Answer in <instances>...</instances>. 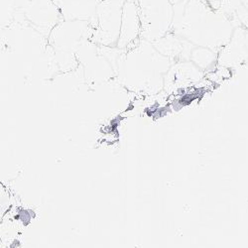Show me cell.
Here are the masks:
<instances>
[{
  "instance_id": "obj_11",
  "label": "cell",
  "mask_w": 248,
  "mask_h": 248,
  "mask_svg": "<svg viewBox=\"0 0 248 248\" xmlns=\"http://www.w3.org/2000/svg\"><path fill=\"white\" fill-rule=\"evenodd\" d=\"M153 44L162 55L169 58L173 63L179 61H190L191 53L195 47V45L172 32H169Z\"/></svg>"
},
{
  "instance_id": "obj_9",
  "label": "cell",
  "mask_w": 248,
  "mask_h": 248,
  "mask_svg": "<svg viewBox=\"0 0 248 248\" xmlns=\"http://www.w3.org/2000/svg\"><path fill=\"white\" fill-rule=\"evenodd\" d=\"M141 38V22L137 0H127L122 7L120 36L116 48L125 50Z\"/></svg>"
},
{
  "instance_id": "obj_10",
  "label": "cell",
  "mask_w": 248,
  "mask_h": 248,
  "mask_svg": "<svg viewBox=\"0 0 248 248\" xmlns=\"http://www.w3.org/2000/svg\"><path fill=\"white\" fill-rule=\"evenodd\" d=\"M65 21L93 23L96 10L102 0H53Z\"/></svg>"
},
{
  "instance_id": "obj_4",
  "label": "cell",
  "mask_w": 248,
  "mask_h": 248,
  "mask_svg": "<svg viewBox=\"0 0 248 248\" xmlns=\"http://www.w3.org/2000/svg\"><path fill=\"white\" fill-rule=\"evenodd\" d=\"M121 50L97 45L92 41L80 48L77 54L78 64L84 67L85 78L91 87L115 78L117 59Z\"/></svg>"
},
{
  "instance_id": "obj_13",
  "label": "cell",
  "mask_w": 248,
  "mask_h": 248,
  "mask_svg": "<svg viewBox=\"0 0 248 248\" xmlns=\"http://www.w3.org/2000/svg\"><path fill=\"white\" fill-rule=\"evenodd\" d=\"M169 1L172 3L173 6H175V5H178V4L182 3V2H184L185 0H169Z\"/></svg>"
},
{
  "instance_id": "obj_3",
  "label": "cell",
  "mask_w": 248,
  "mask_h": 248,
  "mask_svg": "<svg viewBox=\"0 0 248 248\" xmlns=\"http://www.w3.org/2000/svg\"><path fill=\"white\" fill-rule=\"evenodd\" d=\"M93 28L89 21H62L49 35V44L61 71L74 70L78 64L77 54L92 39Z\"/></svg>"
},
{
  "instance_id": "obj_12",
  "label": "cell",
  "mask_w": 248,
  "mask_h": 248,
  "mask_svg": "<svg viewBox=\"0 0 248 248\" xmlns=\"http://www.w3.org/2000/svg\"><path fill=\"white\" fill-rule=\"evenodd\" d=\"M190 61L202 71H208L216 64L217 52L208 48L195 46L191 53Z\"/></svg>"
},
{
  "instance_id": "obj_14",
  "label": "cell",
  "mask_w": 248,
  "mask_h": 248,
  "mask_svg": "<svg viewBox=\"0 0 248 248\" xmlns=\"http://www.w3.org/2000/svg\"><path fill=\"white\" fill-rule=\"evenodd\" d=\"M209 1H212V2H221V1H224V0H209Z\"/></svg>"
},
{
  "instance_id": "obj_8",
  "label": "cell",
  "mask_w": 248,
  "mask_h": 248,
  "mask_svg": "<svg viewBox=\"0 0 248 248\" xmlns=\"http://www.w3.org/2000/svg\"><path fill=\"white\" fill-rule=\"evenodd\" d=\"M202 71L191 61H179L164 78V90L174 93L195 86L202 78Z\"/></svg>"
},
{
  "instance_id": "obj_1",
  "label": "cell",
  "mask_w": 248,
  "mask_h": 248,
  "mask_svg": "<svg viewBox=\"0 0 248 248\" xmlns=\"http://www.w3.org/2000/svg\"><path fill=\"white\" fill-rule=\"evenodd\" d=\"M170 32L197 47L217 52L231 42L232 24L209 0H185L174 6Z\"/></svg>"
},
{
  "instance_id": "obj_2",
  "label": "cell",
  "mask_w": 248,
  "mask_h": 248,
  "mask_svg": "<svg viewBox=\"0 0 248 248\" xmlns=\"http://www.w3.org/2000/svg\"><path fill=\"white\" fill-rule=\"evenodd\" d=\"M174 63L152 42L140 38L121 50L116 66L118 84L133 93L155 94L164 89V78Z\"/></svg>"
},
{
  "instance_id": "obj_15",
  "label": "cell",
  "mask_w": 248,
  "mask_h": 248,
  "mask_svg": "<svg viewBox=\"0 0 248 248\" xmlns=\"http://www.w3.org/2000/svg\"><path fill=\"white\" fill-rule=\"evenodd\" d=\"M113 1H119V2H121V3H124V2H126L127 0H113Z\"/></svg>"
},
{
  "instance_id": "obj_6",
  "label": "cell",
  "mask_w": 248,
  "mask_h": 248,
  "mask_svg": "<svg viewBox=\"0 0 248 248\" xmlns=\"http://www.w3.org/2000/svg\"><path fill=\"white\" fill-rule=\"evenodd\" d=\"M123 3L102 0L97 7L91 41L97 45L116 48L121 29Z\"/></svg>"
},
{
  "instance_id": "obj_5",
  "label": "cell",
  "mask_w": 248,
  "mask_h": 248,
  "mask_svg": "<svg viewBox=\"0 0 248 248\" xmlns=\"http://www.w3.org/2000/svg\"><path fill=\"white\" fill-rule=\"evenodd\" d=\"M141 38L156 42L172 29L174 6L169 0H137Z\"/></svg>"
},
{
  "instance_id": "obj_7",
  "label": "cell",
  "mask_w": 248,
  "mask_h": 248,
  "mask_svg": "<svg viewBox=\"0 0 248 248\" xmlns=\"http://www.w3.org/2000/svg\"><path fill=\"white\" fill-rule=\"evenodd\" d=\"M24 13L29 23L47 37L63 20L53 0H31L26 5Z\"/></svg>"
}]
</instances>
